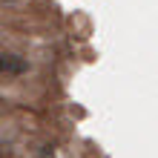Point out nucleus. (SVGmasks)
Returning <instances> with one entry per match:
<instances>
[{
    "label": "nucleus",
    "mask_w": 158,
    "mask_h": 158,
    "mask_svg": "<svg viewBox=\"0 0 158 158\" xmlns=\"http://www.w3.org/2000/svg\"><path fill=\"white\" fill-rule=\"evenodd\" d=\"M0 72H3V75H26V72H29V60L20 58V55L3 52L0 55Z\"/></svg>",
    "instance_id": "f257e3e1"
},
{
    "label": "nucleus",
    "mask_w": 158,
    "mask_h": 158,
    "mask_svg": "<svg viewBox=\"0 0 158 158\" xmlns=\"http://www.w3.org/2000/svg\"><path fill=\"white\" fill-rule=\"evenodd\" d=\"M0 3H20V0H0Z\"/></svg>",
    "instance_id": "f03ea898"
}]
</instances>
